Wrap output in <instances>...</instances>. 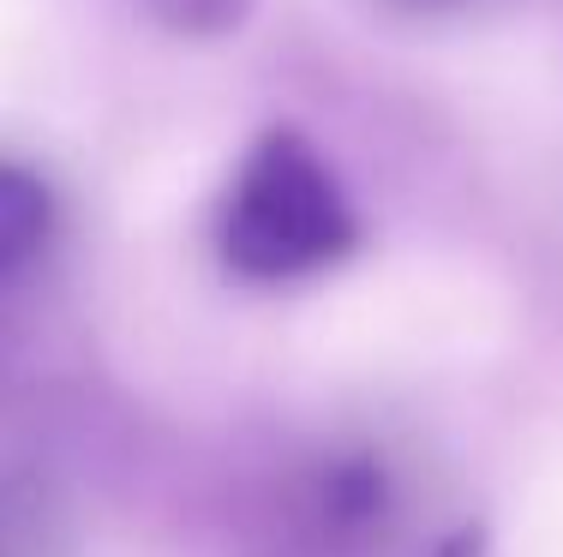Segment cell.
<instances>
[{"mask_svg":"<svg viewBox=\"0 0 563 557\" xmlns=\"http://www.w3.org/2000/svg\"><path fill=\"white\" fill-rule=\"evenodd\" d=\"M438 557H486V546H479V534H455Z\"/></svg>","mask_w":563,"mask_h":557,"instance_id":"4","label":"cell"},{"mask_svg":"<svg viewBox=\"0 0 563 557\" xmlns=\"http://www.w3.org/2000/svg\"><path fill=\"white\" fill-rule=\"evenodd\" d=\"M139 7L180 36H222L234 24H246L252 0H139Z\"/></svg>","mask_w":563,"mask_h":557,"instance_id":"3","label":"cell"},{"mask_svg":"<svg viewBox=\"0 0 563 557\" xmlns=\"http://www.w3.org/2000/svg\"><path fill=\"white\" fill-rule=\"evenodd\" d=\"M354 241L360 222L330 163L300 132H264L222 198L228 270L252 276V282H282V276H306L347 258Z\"/></svg>","mask_w":563,"mask_h":557,"instance_id":"1","label":"cell"},{"mask_svg":"<svg viewBox=\"0 0 563 557\" xmlns=\"http://www.w3.org/2000/svg\"><path fill=\"white\" fill-rule=\"evenodd\" d=\"M55 234V198L19 163H0V270H19Z\"/></svg>","mask_w":563,"mask_h":557,"instance_id":"2","label":"cell"}]
</instances>
